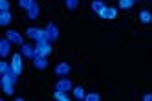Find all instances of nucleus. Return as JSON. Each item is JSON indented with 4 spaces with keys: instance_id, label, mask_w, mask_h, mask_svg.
<instances>
[{
    "instance_id": "obj_11",
    "label": "nucleus",
    "mask_w": 152,
    "mask_h": 101,
    "mask_svg": "<svg viewBox=\"0 0 152 101\" xmlns=\"http://www.w3.org/2000/svg\"><path fill=\"white\" fill-rule=\"evenodd\" d=\"M20 53H22L26 59H29V61H31V59L35 57V46H31L29 42H24L22 46H20Z\"/></svg>"
},
{
    "instance_id": "obj_4",
    "label": "nucleus",
    "mask_w": 152,
    "mask_h": 101,
    "mask_svg": "<svg viewBox=\"0 0 152 101\" xmlns=\"http://www.w3.org/2000/svg\"><path fill=\"white\" fill-rule=\"evenodd\" d=\"M44 29H46V37H48V41L55 42V41L59 39V26L55 24V22H48V24L44 26Z\"/></svg>"
},
{
    "instance_id": "obj_6",
    "label": "nucleus",
    "mask_w": 152,
    "mask_h": 101,
    "mask_svg": "<svg viewBox=\"0 0 152 101\" xmlns=\"http://www.w3.org/2000/svg\"><path fill=\"white\" fill-rule=\"evenodd\" d=\"M55 90H62V92H72L73 90V83L68 77H59V81L55 83Z\"/></svg>"
},
{
    "instance_id": "obj_8",
    "label": "nucleus",
    "mask_w": 152,
    "mask_h": 101,
    "mask_svg": "<svg viewBox=\"0 0 152 101\" xmlns=\"http://www.w3.org/2000/svg\"><path fill=\"white\" fill-rule=\"evenodd\" d=\"M31 63H33V66H35L37 70H46L48 64H50V61H48L46 55H35V57L31 59Z\"/></svg>"
},
{
    "instance_id": "obj_9",
    "label": "nucleus",
    "mask_w": 152,
    "mask_h": 101,
    "mask_svg": "<svg viewBox=\"0 0 152 101\" xmlns=\"http://www.w3.org/2000/svg\"><path fill=\"white\" fill-rule=\"evenodd\" d=\"M70 64L68 63H57L55 64V68H53V74L55 75H59V77H66L68 74H70Z\"/></svg>"
},
{
    "instance_id": "obj_16",
    "label": "nucleus",
    "mask_w": 152,
    "mask_h": 101,
    "mask_svg": "<svg viewBox=\"0 0 152 101\" xmlns=\"http://www.w3.org/2000/svg\"><path fill=\"white\" fill-rule=\"evenodd\" d=\"M136 4V0H117V7L121 11H126V9H132Z\"/></svg>"
},
{
    "instance_id": "obj_18",
    "label": "nucleus",
    "mask_w": 152,
    "mask_h": 101,
    "mask_svg": "<svg viewBox=\"0 0 152 101\" xmlns=\"http://www.w3.org/2000/svg\"><path fill=\"white\" fill-rule=\"evenodd\" d=\"M72 94H73V97H75V99H79V101H81V99H84V96H86V90H84L83 86H79V85H77V86H73Z\"/></svg>"
},
{
    "instance_id": "obj_25",
    "label": "nucleus",
    "mask_w": 152,
    "mask_h": 101,
    "mask_svg": "<svg viewBox=\"0 0 152 101\" xmlns=\"http://www.w3.org/2000/svg\"><path fill=\"white\" fill-rule=\"evenodd\" d=\"M143 101H152V94H143Z\"/></svg>"
},
{
    "instance_id": "obj_7",
    "label": "nucleus",
    "mask_w": 152,
    "mask_h": 101,
    "mask_svg": "<svg viewBox=\"0 0 152 101\" xmlns=\"http://www.w3.org/2000/svg\"><path fill=\"white\" fill-rule=\"evenodd\" d=\"M6 39H9L13 44H17V46H22V44H24L22 35H20L17 29H7V31H6Z\"/></svg>"
},
{
    "instance_id": "obj_24",
    "label": "nucleus",
    "mask_w": 152,
    "mask_h": 101,
    "mask_svg": "<svg viewBox=\"0 0 152 101\" xmlns=\"http://www.w3.org/2000/svg\"><path fill=\"white\" fill-rule=\"evenodd\" d=\"M0 11H9V0H0Z\"/></svg>"
},
{
    "instance_id": "obj_3",
    "label": "nucleus",
    "mask_w": 152,
    "mask_h": 101,
    "mask_svg": "<svg viewBox=\"0 0 152 101\" xmlns=\"http://www.w3.org/2000/svg\"><path fill=\"white\" fill-rule=\"evenodd\" d=\"M26 37L28 39H31V41H40V39H48L46 37V29L44 28H35V26H31V28H28L26 29Z\"/></svg>"
},
{
    "instance_id": "obj_21",
    "label": "nucleus",
    "mask_w": 152,
    "mask_h": 101,
    "mask_svg": "<svg viewBox=\"0 0 152 101\" xmlns=\"http://www.w3.org/2000/svg\"><path fill=\"white\" fill-rule=\"evenodd\" d=\"M33 4H35V0H18V7H22L24 11H28Z\"/></svg>"
},
{
    "instance_id": "obj_2",
    "label": "nucleus",
    "mask_w": 152,
    "mask_h": 101,
    "mask_svg": "<svg viewBox=\"0 0 152 101\" xmlns=\"http://www.w3.org/2000/svg\"><path fill=\"white\" fill-rule=\"evenodd\" d=\"M0 83H2V88H4V94L6 96H13L15 94V81H13V77L11 75H7V74H2V77H0Z\"/></svg>"
},
{
    "instance_id": "obj_14",
    "label": "nucleus",
    "mask_w": 152,
    "mask_h": 101,
    "mask_svg": "<svg viewBox=\"0 0 152 101\" xmlns=\"http://www.w3.org/2000/svg\"><path fill=\"white\" fill-rule=\"evenodd\" d=\"M26 15H28V18H29V20H35V18H39V15H40V7H39V4L35 2L33 6H31V7L26 11Z\"/></svg>"
},
{
    "instance_id": "obj_5",
    "label": "nucleus",
    "mask_w": 152,
    "mask_h": 101,
    "mask_svg": "<svg viewBox=\"0 0 152 101\" xmlns=\"http://www.w3.org/2000/svg\"><path fill=\"white\" fill-rule=\"evenodd\" d=\"M22 57H24L22 53H15L13 57H11V63H9V64H11V68H13V72H15V74H18V75L22 74V70H24Z\"/></svg>"
},
{
    "instance_id": "obj_12",
    "label": "nucleus",
    "mask_w": 152,
    "mask_h": 101,
    "mask_svg": "<svg viewBox=\"0 0 152 101\" xmlns=\"http://www.w3.org/2000/svg\"><path fill=\"white\" fill-rule=\"evenodd\" d=\"M99 17L101 18H104V20H114L115 17H117V9L115 7H104L103 11H101V13H99Z\"/></svg>"
},
{
    "instance_id": "obj_15",
    "label": "nucleus",
    "mask_w": 152,
    "mask_h": 101,
    "mask_svg": "<svg viewBox=\"0 0 152 101\" xmlns=\"http://www.w3.org/2000/svg\"><path fill=\"white\" fill-rule=\"evenodd\" d=\"M13 20L11 11H0V26H7Z\"/></svg>"
},
{
    "instance_id": "obj_26",
    "label": "nucleus",
    "mask_w": 152,
    "mask_h": 101,
    "mask_svg": "<svg viewBox=\"0 0 152 101\" xmlns=\"http://www.w3.org/2000/svg\"><path fill=\"white\" fill-rule=\"evenodd\" d=\"M136 2H139V0H136Z\"/></svg>"
},
{
    "instance_id": "obj_1",
    "label": "nucleus",
    "mask_w": 152,
    "mask_h": 101,
    "mask_svg": "<svg viewBox=\"0 0 152 101\" xmlns=\"http://www.w3.org/2000/svg\"><path fill=\"white\" fill-rule=\"evenodd\" d=\"M53 52V46H51V41L48 39H40L35 42V55H46V57H50Z\"/></svg>"
},
{
    "instance_id": "obj_20",
    "label": "nucleus",
    "mask_w": 152,
    "mask_h": 101,
    "mask_svg": "<svg viewBox=\"0 0 152 101\" xmlns=\"http://www.w3.org/2000/svg\"><path fill=\"white\" fill-rule=\"evenodd\" d=\"M64 4H66L68 11H75V9L79 7V0H64Z\"/></svg>"
},
{
    "instance_id": "obj_22",
    "label": "nucleus",
    "mask_w": 152,
    "mask_h": 101,
    "mask_svg": "<svg viewBox=\"0 0 152 101\" xmlns=\"http://www.w3.org/2000/svg\"><path fill=\"white\" fill-rule=\"evenodd\" d=\"M84 101H101V94L97 92H88L84 96Z\"/></svg>"
},
{
    "instance_id": "obj_28",
    "label": "nucleus",
    "mask_w": 152,
    "mask_h": 101,
    "mask_svg": "<svg viewBox=\"0 0 152 101\" xmlns=\"http://www.w3.org/2000/svg\"><path fill=\"white\" fill-rule=\"evenodd\" d=\"M103 2H104V0H103Z\"/></svg>"
},
{
    "instance_id": "obj_27",
    "label": "nucleus",
    "mask_w": 152,
    "mask_h": 101,
    "mask_svg": "<svg viewBox=\"0 0 152 101\" xmlns=\"http://www.w3.org/2000/svg\"><path fill=\"white\" fill-rule=\"evenodd\" d=\"M150 2H152V0H150Z\"/></svg>"
},
{
    "instance_id": "obj_10",
    "label": "nucleus",
    "mask_w": 152,
    "mask_h": 101,
    "mask_svg": "<svg viewBox=\"0 0 152 101\" xmlns=\"http://www.w3.org/2000/svg\"><path fill=\"white\" fill-rule=\"evenodd\" d=\"M11 41H9V39H2V41H0V57H2V59H6L7 57V55L9 53H11Z\"/></svg>"
},
{
    "instance_id": "obj_17",
    "label": "nucleus",
    "mask_w": 152,
    "mask_h": 101,
    "mask_svg": "<svg viewBox=\"0 0 152 101\" xmlns=\"http://www.w3.org/2000/svg\"><path fill=\"white\" fill-rule=\"evenodd\" d=\"M90 6H92V11H95L97 15H99L101 11L106 7V4L103 2V0H92V2H90Z\"/></svg>"
},
{
    "instance_id": "obj_23",
    "label": "nucleus",
    "mask_w": 152,
    "mask_h": 101,
    "mask_svg": "<svg viewBox=\"0 0 152 101\" xmlns=\"http://www.w3.org/2000/svg\"><path fill=\"white\" fill-rule=\"evenodd\" d=\"M9 70H11V64H7L6 61H0V75H2V74H7Z\"/></svg>"
},
{
    "instance_id": "obj_13",
    "label": "nucleus",
    "mask_w": 152,
    "mask_h": 101,
    "mask_svg": "<svg viewBox=\"0 0 152 101\" xmlns=\"http://www.w3.org/2000/svg\"><path fill=\"white\" fill-rule=\"evenodd\" d=\"M137 17H139V22H141V24H152V13H150L148 9H141Z\"/></svg>"
},
{
    "instance_id": "obj_19",
    "label": "nucleus",
    "mask_w": 152,
    "mask_h": 101,
    "mask_svg": "<svg viewBox=\"0 0 152 101\" xmlns=\"http://www.w3.org/2000/svg\"><path fill=\"white\" fill-rule=\"evenodd\" d=\"M53 99H57V101H70V96H68V92L55 90V92H53Z\"/></svg>"
}]
</instances>
